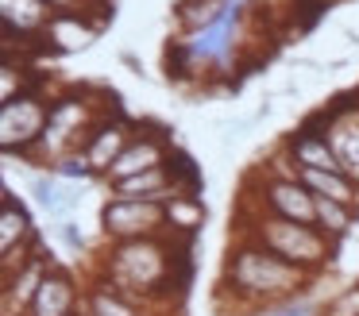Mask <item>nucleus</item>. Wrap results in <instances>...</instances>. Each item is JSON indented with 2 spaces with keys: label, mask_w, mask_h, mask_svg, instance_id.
<instances>
[{
  "label": "nucleus",
  "mask_w": 359,
  "mask_h": 316,
  "mask_svg": "<svg viewBox=\"0 0 359 316\" xmlns=\"http://www.w3.org/2000/svg\"><path fill=\"white\" fill-rule=\"evenodd\" d=\"M32 197L39 200L43 208H47L50 216H55V208H58V200H62V189H58V181H55V174H35L32 177Z\"/></svg>",
  "instance_id": "obj_23"
},
{
  "label": "nucleus",
  "mask_w": 359,
  "mask_h": 316,
  "mask_svg": "<svg viewBox=\"0 0 359 316\" xmlns=\"http://www.w3.org/2000/svg\"><path fill=\"white\" fill-rule=\"evenodd\" d=\"M166 170H170V181H174V193H178V197H201L205 177H201L197 162L189 158L186 151H178V146H174L170 158H166Z\"/></svg>",
  "instance_id": "obj_17"
},
{
  "label": "nucleus",
  "mask_w": 359,
  "mask_h": 316,
  "mask_svg": "<svg viewBox=\"0 0 359 316\" xmlns=\"http://www.w3.org/2000/svg\"><path fill=\"white\" fill-rule=\"evenodd\" d=\"M135 139V123L128 120V116H109V120H101L93 128V135L86 139V146H81V154L89 158V166H93L97 177H104L112 166H116V158L132 146Z\"/></svg>",
  "instance_id": "obj_7"
},
{
  "label": "nucleus",
  "mask_w": 359,
  "mask_h": 316,
  "mask_svg": "<svg viewBox=\"0 0 359 316\" xmlns=\"http://www.w3.org/2000/svg\"><path fill=\"white\" fill-rule=\"evenodd\" d=\"M240 235L263 243L266 251H274L278 259H286L290 266L305 270L313 277L325 274L328 262L340 251V243L328 239L320 228L282 220V216H266V212H240Z\"/></svg>",
  "instance_id": "obj_3"
},
{
  "label": "nucleus",
  "mask_w": 359,
  "mask_h": 316,
  "mask_svg": "<svg viewBox=\"0 0 359 316\" xmlns=\"http://www.w3.org/2000/svg\"><path fill=\"white\" fill-rule=\"evenodd\" d=\"M320 316H359V282L348 285V289H336L332 297L325 301Z\"/></svg>",
  "instance_id": "obj_22"
},
{
  "label": "nucleus",
  "mask_w": 359,
  "mask_h": 316,
  "mask_svg": "<svg viewBox=\"0 0 359 316\" xmlns=\"http://www.w3.org/2000/svg\"><path fill=\"white\" fill-rule=\"evenodd\" d=\"M50 174H55L58 181H89V177H97L86 154H66V158H58L55 166H50Z\"/></svg>",
  "instance_id": "obj_21"
},
{
  "label": "nucleus",
  "mask_w": 359,
  "mask_h": 316,
  "mask_svg": "<svg viewBox=\"0 0 359 316\" xmlns=\"http://www.w3.org/2000/svg\"><path fill=\"white\" fill-rule=\"evenodd\" d=\"M170 151H174V143H170V131H166V128H155V123H135L132 146L116 158V166L104 174V181L116 185V181H128V177H135V174H147V170H155V166H166Z\"/></svg>",
  "instance_id": "obj_6"
},
{
  "label": "nucleus",
  "mask_w": 359,
  "mask_h": 316,
  "mask_svg": "<svg viewBox=\"0 0 359 316\" xmlns=\"http://www.w3.org/2000/svg\"><path fill=\"white\" fill-rule=\"evenodd\" d=\"M55 20V8L43 0H0V23H4V39L16 43H39L43 31Z\"/></svg>",
  "instance_id": "obj_11"
},
{
  "label": "nucleus",
  "mask_w": 359,
  "mask_h": 316,
  "mask_svg": "<svg viewBox=\"0 0 359 316\" xmlns=\"http://www.w3.org/2000/svg\"><path fill=\"white\" fill-rule=\"evenodd\" d=\"M189 243L174 235L109 243L101 254L97 277L132 297L143 308H170L182 297L189 277Z\"/></svg>",
  "instance_id": "obj_1"
},
{
  "label": "nucleus",
  "mask_w": 359,
  "mask_h": 316,
  "mask_svg": "<svg viewBox=\"0 0 359 316\" xmlns=\"http://www.w3.org/2000/svg\"><path fill=\"white\" fill-rule=\"evenodd\" d=\"M317 277L305 274V270L290 266L286 259H278L274 251H266L255 239H236L232 251L224 259V270H220V289L217 301H232L236 312H263L271 305H282V301H294L302 293L313 289Z\"/></svg>",
  "instance_id": "obj_2"
},
{
  "label": "nucleus",
  "mask_w": 359,
  "mask_h": 316,
  "mask_svg": "<svg viewBox=\"0 0 359 316\" xmlns=\"http://www.w3.org/2000/svg\"><path fill=\"white\" fill-rule=\"evenodd\" d=\"M355 212H359V208H348V205H340V200H325V197H317V228L325 231L328 239H336V243L351 235Z\"/></svg>",
  "instance_id": "obj_16"
},
{
  "label": "nucleus",
  "mask_w": 359,
  "mask_h": 316,
  "mask_svg": "<svg viewBox=\"0 0 359 316\" xmlns=\"http://www.w3.org/2000/svg\"><path fill=\"white\" fill-rule=\"evenodd\" d=\"M27 247H39L35 224L27 216V208L12 197V189H4V197H0V254L27 251Z\"/></svg>",
  "instance_id": "obj_12"
},
{
  "label": "nucleus",
  "mask_w": 359,
  "mask_h": 316,
  "mask_svg": "<svg viewBox=\"0 0 359 316\" xmlns=\"http://www.w3.org/2000/svg\"><path fill=\"white\" fill-rule=\"evenodd\" d=\"M328 4L332 0H286V20H290V27L302 35V31H309L313 23L320 20V15L328 12Z\"/></svg>",
  "instance_id": "obj_18"
},
{
  "label": "nucleus",
  "mask_w": 359,
  "mask_h": 316,
  "mask_svg": "<svg viewBox=\"0 0 359 316\" xmlns=\"http://www.w3.org/2000/svg\"><path fill=\"white\" fill-rule=\"evenodd\" d=\"M58 239H62L66 247H70L74 254H81L89 247V239H86V231H81V224H74V220H62L58 224Z\"/></svg>",
  "instance_id": "obj_25"
},
{
  "label": "nucleus",
  "mask_w": 359,
  "mask_h": 316,
  "mask_svg": "<svg viewBox=\"0 0 359 316\" xmlns=\"http://www.w3.org/2000/svg\"><path fill=\"white\" fill-rule=\"evenodd\" d=\"M50 120V100L43 92H24V97L0 104V146L4 154L35 162V151L43 143V131Z\"/></svg>",
  "instance_id": "obj_4"
},
{
  "label": "nucleus",
  "mask_w": 359,
  "mask_h": 316,
  "mask_svg": "<svg viewBox=\"0 0 359 316\" xmlns=\"http://www.w3.org/2000/svg\"><path fill=\"white\" fill-rule=\"evenodd\" d=\"M302 185L313 193V197H325V200H340L348 208H359V185L351 181L344 170H297Z\"/></svg>",
  "instance_id": "obj_14"
},
{
  "label": "nucleus",
  "mask_w": 359,
  "mask_h": 316,
  "mask_svg": "<svg viewBox=\"0 0 359 316\" xmlns=\"http://www.w3.org/2000/svg\"><path fill=\"white\" fill-rule=\"evenodd\" d=\"M101 231L109 243H132V239L170 235L163 200H135V197H109L101 208Z\"/></svg>",
  "instance_id": "obj_5"
},
{
  "label": "nucleus",
  "mask_w": 359,
  "mask_h": 316,
  "mask_svg": "<svg viewBox=\"0 0 359 316\" xmlns=\"http://www.w3.org/2000/svg\"><path fill=\"white\" fill-rule=\"evenodd\" d=\"M50 266H55V262L43 251H35L20 270L4 274V289H0L4 316H27V308H32V301H35V293H39V285H43V277H47Z\"/></svg>",
  "instance_id": "obj_9"
},
{
  "label": "nucleus",
  "mask_w": 359,
  "mask_h": 316,
  "mask_svg": "<svg viewBox=\"0 0 359 316\" xmlns=\"http://www.w3.org/2000/svg\"><path fill=\"white\" fill-rule=\"evenodd\" d=\"M104 23L93 20L89 12H55L50 27L43 31V50H58V54H74L97 43Z\"/></svg>",
  "instance_id": "obj_10"
},
{
  "label": "nucleus",
  "mask_w": 359,
  "mask_h": 316,
  "mask_svg": "<svg viewBox=\"0 0 359 316\" xmlns=\"http://www.w3.org/2000/svg\"><path fill=\"white\" fill-rule=\"evenodd\" d=\"M78 312H86V316H151V308L135 305L132 297H124L120 289H112L109 282L93 277V282L86 285V297H81Z\"/></svg>",
  "instance_id": "obj_13"
},
{
  "label": "nucleus",
  "mask_w": 359,
  "mask_h": 316,
  "mask_svg": "<svg viewBox=\"0 0 359 316\" xmlns=\"http://www.w3.org/2000/svg\"><path fill=\"white\" fill-rule=\"evenodd\" d=\"M205 216H209V208H205L201 197H170L166 200V228H170L174 239H186L189 243L205 228Z\"/></svg>",
  "instance_id": "obj_15"
},
{
  "label": "nucleus",
  "mask_w": 359,
  "mask_h": 316,
  "mask_svg": "<svg viewBox=\"0 0 359 316\" xmlns=\"http://www.w3.org/2000/svg\"><path fill=\"white\" fill-rule=\"evenodd\" d=\"M205 4H228V0H205Z\"/></svg>",
  "instance_id": "obj_26"
},
{
  "label": "nucleus",
  "mask_w": 359,
  "mask_h": 316,
  "mask_svg": "<svg viewBox=\"0 0 359 316\" xmlns=\"http://www.w3.org/2000/svg\"><path fill=\"white\" fill-rule=\"evenodd\" d=\"M320 308H325V301L309 289V293H302V297L271 305V308H263V312H255V316H320Z\"/></svg>",
  "instance_id": "obj_20"
},
{
  "label": "nucleus",
  "mask_w": 359,
  "mask_h": 316,
  "mask_svg": "<svg viewBox=\"0 0 359 316\" xmlns=\"http://www.w3.org/2000/svg\"><path fill=\"white\" fill-rule=\"evenodd\" d=\"M163 66H166V74H170V77L189 81V77H194V69L201 66V62L189 54L186 39H170V46H166V54H163Z\"/></svg>",
  "instance_id": "obj_19"
},
{
  "label": "nucleus",
  "mask_w": 359,
  "mask_h": 316,
  "mask_svg": "<svg viewBox=\"0 0 359 316\" xmlns=\"http://www.w3.org/2000/svg\"><path fill=\"white\" fill-rule=\"evenodd\" d=\"M81 297H86V289L78 285V277L66 266H50L27 316H74L81 308Z\"/></svg>",
  "instance_id": "obj_8"
},
{
  "label": "nucleus",
  "mask_w": 359,
  "mask_h": 316,
  "mask_svg": "<svg viewBox=\"0 0 359 316\" xmlns=\"http://www.w3.org/2000/svg\"><path fill=\"white\" fill-rule=\"evenodd\" d=\"M74 316H86V312H74Z\"/></svg>",
  "instance_id": "obj_27"
},
{
  "label": "nucleus",
  "mask_w": 359,
  "mask_h": 316,
  "mask_svg": "<svg viewBox=\"0 0 359 316\" xmlns=\"http://www.w3.org/2000/svg\"><path fill=\"white\" fill-rule=\"evenodd\" d=\"M47 8H55V12H109V0H43ZM97 20V15H93Z\"/></svg>",
  "instance_id": "obj_24"
}]
</instances>
